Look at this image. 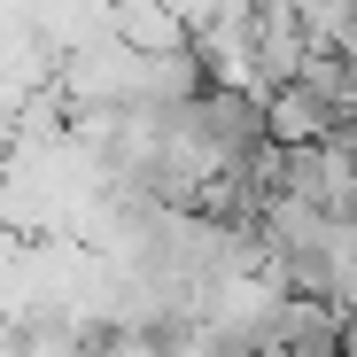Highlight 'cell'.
I'll return each instance as SVG.
<instances>
[{
  "label": "cell",
  "instance_id": "obj_2",
  "mask_svg": "<svg viewBox=\"0 0 357 357\" xmlns=\"http://www.w3.org/2000/svg\"><path fill=\"white\" fill-rule=\"evenodd\" d=\"M334 357H357V319H342V342H334Z\"/></svg>",
  "mask_w": 357,
  "mask_h": 357
},
{
  "label": "cell",
  "instance_id": "obj_1",
  "mask_svg": "<svg viewBox=\"0 0 357 357\" xmlns=\"http://www.w3.org/2000/svg\"><path fill=\"white\" fill-rule=\"evenodd\" d=\"M264 140L272 148H319L334 140V109L311 78H287L280 93H264Z\"/></svg>",
  "mask_w": 357,
  "mask_h": 357
}]
</instances>
